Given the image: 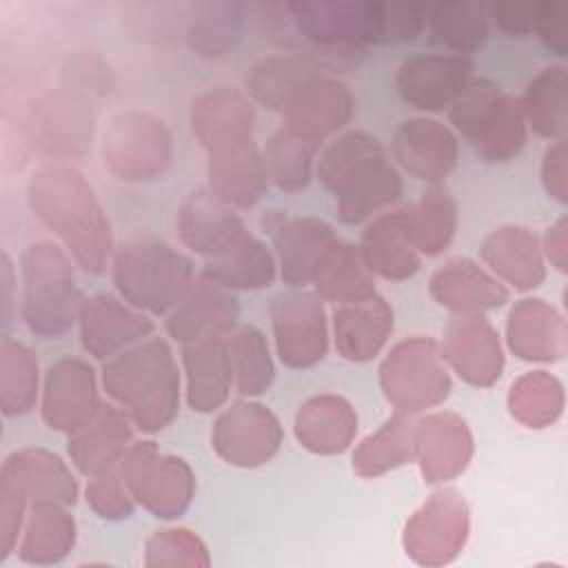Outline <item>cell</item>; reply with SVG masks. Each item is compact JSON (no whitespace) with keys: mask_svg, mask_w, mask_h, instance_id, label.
Masks as SVG:
<instances>
[{"mask_svg":"<svg viewBox=\"0 0 568 568\" xmlns=\"http://www.w3.org/2000/svg\"><path fill=\"white\" fill-rule=\"evenodd\" d=\"M317 175L337 197L344 222L357 224L402 195V175L388 160L379 138L348 131L333 140L317 160Z\"/></svg>","mask_w":568,"mask_h":568,"instance_id":"1","label":"cell"},{"mask_svg":"<svg viewBox=\"0 0 568 568\" xmlns=\"http://www.w3.org/2000/svg\"><path fill=\"white\" fill-rule=\"evenodd\" d=\"M36 215L53 229L89 271L100 273L111 251V229L91 186L73 169H44L31 180L29 189Z\"/></svg>","mask_w":568,"mask_h":568,"instance_id":"2","label":"cell"},{"mask_svg":"<svg viewBox=\"0 0 568 568\" xmlns=\"http://www.w3.org/2000/svg\"><path fill=\"white\" fill-rule=\"evenodd\" d=\"M102 386L144 433L162 430L180 406V371L169 344L153 337L104 364Z\"/></svg>","mask_w":568,"mask_h":568,"instance_id":"3","label":"cell"},{"mask_svg":"<svg viewBox=\"0 0 568 568\" xmlns=\"http://www.w3.org/2000/svg\"><path fill=\"white\" fill-rule=\"evenodd\" d=\"M193 282L191 260L162 240H129L113 260V284L138 311L169 313Z\"/></svg>","mask_w":568,"mask_h":568,"instance_id":"4","label":"cell"},{"mask_svg":"<svg viewBox=\"0 0 568 568\" xmlns=\"http://www.w3.org/2000/svg\"><path fill=\"white\" fill-rule=\"evenodd\" d=\"M455 129L486 162L515 158L526 142L521 102L504 93L488 78H470L448 106Z\"/></svg>","mask_w":568,"mask_h":568,"instance_id":"5","label":"cell"},{"mask_svg":"<svg viewBox=\"0 0 568 568\" xmlns=\"http://www.w3.org/2000/svg\"><path fill=\"white\" fill-rule=\"evenodd\" d=\"M20 271L22 317L29 331L42 337L67 333L78 320L84 302L67 255L51 242H36L24 248Z\"/></svg>","mask_w":568,"mask_h":568,"instance_id":"6","label":"cell"},{"mask_svg":"<svg viewBox=\"0 0 568 568\" xmlns=\"http://www.w3.org/2000/svg\"><path fill=\"white\" fill-rule=\"evenodd\" d=\"M379 382L395 410L413 415L426 410L450 393V377L439 346L428 337L399 342L379 368Z\"/></svg>","mask_w":568,"mask_h":568,"instance_id":"7","label":"cell"},{"mask_svg":"<svg viewBox=\"0 0 568 568\" xmlns=\"http://www.w3.org/2000/svg\"><path fill=\"white\" fill-rule=\"evenodd\" d=\"M122 481L155 517H180L193 499L195 477L182 457L164 455L155 442H133L120 462Z\"/></svg>","mask_w":568,"mask_h":568,"instance_id":"8","label":"cell"},{"mask_svg":"<svg viewBox=\"0 0 568 568\" xmlns=\"http://www.w3.org/2000/svg\"><path fill=\"white\" fill-rule=\"evenodd\" d=\"M104 162L120 180H153L171 162V135L162 120L129 111L111 120Z\"/></svg>","mask_w":568,"mask_h":568,"instance_id":"9","label":"cell"},{"mask_svg":"<svg viewBox=\"0 0 568 568\" xmlns=\"http://www.w3.org/2000/svg\"><path fill=\"white\" fill-rule=\"evenodd\" d=\"M271 324L280 359L291 368H308L324 359L328 326L322 297L291 288L271 300Z\"/></svg>","mask_w":568,"mask_h":568,"instance_id":"10","label":"cell"},{"mask_svg":"<svg viewBox=\"0 0 568 568\" xmlns=\"http://www.w3.org/2000/svg\"><path fill=\"white\" fill-rule=\"evenodd\" d=\"M211 442L229 464L253 468L266 464L280 450L282 426L266 406L235 402L215 419Z\"/></svg>","mask_w":568,"mask_h":568,"instance_id":"11","label":"cell"},{"mask_svg":"<svg viewBox=\"0 0 568 568\" xmlns=\"http://www.w3.org/2000/svg\"><path fill=\"white\" fill-rule=\"evenodd\" d=\"M42 417L53 430L78 433L102 410L93 368L75 357L55 362L44 377Z\"/></svg>","mask_w":568,"mask_h":568,"instance_id":"12","label":"cell"},{"mask_svg":"<svg viewBox=\"0 0 568 568\" xmlns=\"http://www.w3.org/2000/svg\"><path fill=\"white\" fill-rule=\"evenodd\" d=\"M473 78V62L459 53H415L397 69L399 95L422 111H442Z\"/></svg>","mask_w":568,"mask_h":568,"instance_id":"13","label":"cell"},{"mask_svg":"<svg viewBox=\"0 0 568 568\" xmlns=\"http://www.w3.org/2000/svg\"><path fill=\"white\" fill-rule=\"evenodd\" d=\"M237 313L240 306L233 291L202 273V277H197L184 297L169 311L166 331L182 344L226 335L235 328Z\"/></svg>","mask_w":568,"mask_h":568,"instance_id":"14","label":"cell"},{"mask_svg":"<svg viewBox=\"0 0 568 568\" xmlns=\"http://www.w3.org/2000/svg\"><path fill=\"white\" fill-rule=\"evenodd\" d=\"M178 233L182 242L206 257V262L222 257L248 231L242 217L220 200L213 191H193L178 211Z\"/></svg>","mask_w":568,"mask_h":568,"instance_id":"15","label":"cell"},{"mask_svg":"<svg viewBox=\"0 0 568 568\" xmlns=\"http://www.w3.org/2000/svg\"><path fill=\"white\" fill-rule=\"evenodd\" d=\"M282 115L291 133L320 144L351 120L353 95L344 82L315 73L295 91Z\"/></svg>","mask_w":568,"mask_h":568,"instance_id":"16","label":"cell"},{"mask_svg":"<svg viewBox=\"0 0 568 568\" xmlns=\"http://www.w3.org/2000/svg\"><path fill=\"white\" fill-rule=\"evenodd\" d=\"M78 320L82 348L100 359L113 357L118 351L144 339L153 331V322L144 313L109 293L84 300Z\"/></svg>","mask_w":568,"mask_h":568,"instance_id":"17","label":"cell"},{"mask_svg":"<svg viewBox=\"0 0 568 568\" xmlns=\"http://www.w3.org/2000/svg\"><path fill=\"white\" fill-rule=\"evenodd\" d=\"M266 229L273 233L275 240L280 275L293 288L313 282L317 271L339 242L333 229L317 217H280L277 224H266Z\"/></svg>","mask_w":568,"mask_h":568,"instance_id":"18","label":"cell"},{"mask_svg":"<svg viewBox=\"0 0 568 568\" xmlns=\"http://www.w3.org/2000/svg\"><path fill=\"white\" fill-rule=\"evenodd\" d=\"M393 158L410 175L439 182L457 164L459 144L455 133L437 120L410 118L399 124L390 144Z\"/></svg>","mask_w":568,"mask_h":568,"instance_id":"19","label":"cell"},{"mask_svg":"<svg viewBox=\"0 0 568 568\" xmlns=\"http://www.w3.org/2000/svg\"><path fill=\"white\" fill-rule=\"evenodd\" d=\"M473 453V437L464 419L453 413H435L413 428V457L426 481H446L459 475Z\"/></svg>","mask_w":568,"mask_h":568,"instance_id":"20","label":"cell"},{"mask_svg":"<svg viewBox=\"0 0 568 568\" xmlns=\"http://www.w3.org/2000/svg\"><path fill=\"white\" fill-rule=\"evenodd\" d=\"M442 355L459 377L475 386L493 384L504 368L497 333L479 313L457 317L448 326Z\"/></svg>","mask_w":568,"mask_h":568,"instance_id":"21","label":"cell"},{"mask_svg":"<svg viewBox=\"0 0 568 568\" xmlns=\"http://www.w3.org/2000/svg\"><path fill=\"white\" fill-rule=\"evenodd\" d=\"M211 191L226 204L253 206L268 186L264 158L253 138L209 151Z\"/></svg>","mask_w":568,"mask_h":568,"instance_id":"22","label":"cell"},{"mask_svg":"<svg viewBox=\"0 0 568 568\" xmlns=\"http://www.w3.org/2000/svg\"><path fill=\"white\" fill-rule=\"evenodd\" d=\"M182 364L186 373V402L193 410L220 408L233 386V368L226 335L202 337L184 344Z\"/></svg>","mask_w":568,"mask_h":568,"instance_id":"23","label":"cell"},{"mask_svg":"<svg viewBox=\"0 0 568 568\" xmlns=\"http://www.w3.org/2000/svg\"><path fill=\"white\" fill-rule=\"evenodd\" d=\"M129 422L118 406H102L98 417L69 439V455L75 468L87 477H100L120 466L133 444Z\"/></svg>","mask_w":568,"mask_h":568,"instance_id":"24","label":"cell"},{"mask_svg":"<svg viewBox=\"0 0 568 568\" xmlns=\"http://www.w3.org/2000/svg\"><path fill=\"white\" fill-rule=\"evenodd\" d=\"M193 133L206 151L253 138V104L240 91L215 87L193 100L191 106Z\"/></svg>","mask_w":568,"mask_h":568,"instance_id":"25","label":"cell"},{"mask_svg":"<svg viewBox=\"0 0 568 568\" xmlns=\"http://www.w3.org/2000/svg\"><path fill=\"white\" fill-rule=\"evenodd\" d=\"M430 293L442 306L464 315H477L497 308L508 300L506 286L466 257L446 262L430 277Z\"/></svg>","mask_w":568,"mask_h":568,"instance_id":"26","label":"cell"},{"mask_svg":"<svg viewBox=\"0 0 568 568\" xmlns=\"http://www.w3.org/2000/svg\"><path fill=\"white\" fill-rule=\"evenodd\" d=\"M393 331V311L384 297L339 304L333 315L335 346L351 362L373 359Z\"/></svg>","mask_w":568,"mask_h":568,"instance_id":"27","label":"cell"},{"mask_svg":"<svg viewBox=\"0 0 568 568\" xmlns=\"http://www.w3.org/2000/svg\"><path fill=\"white\" fill-rule=\"evenodd\" d=\"M508 344L521 359H559L566 353L564 320L544 300H521L508 315Z\"/></svg>","mask_w":568,"mask_h":568,"instance_id":"28","label":"cell"},{"mask_svg":"<svg viewBox=\"0 0 568 568\" xmlns=\"http://www.w3.org/2000/svg\"><path fill=\"white\" fill-rule=\"evenodd\" d=\"M355 430L357 417L351 404L337 395H315L306 399L295 415V435L300 444L320 455H333L348 448Z\"/></svg>","mask_w":568,"mask_h":568,"instance_id":"29","label":"cell"},{"mask_svg":"<svg viewBox=\"0 0 568 568\" xmlns=\"http://www.w3.org/2000/svg\"><path fill=\"white\" fill-rule=\"evenodd\" d=\"M481 257L501 280L519 291L539 286L546 275L539 242L528 229H497L484 240Z\"/></svg>","mask_w":568,"mask_h":568,"instance_id":"30","label":"cell"},{"mask_svg":"<svg viewBox=\"0 0 568 568\" xmlns=\"http://www.w3.org/2000/svg\"><path fill=\"white\" fill-rule=\"evenodd\" d=\"M357 248L371 273L386 280H404L419 268V253L404 231L399 211L379 215L364 231Z\"/></svg>","mask_w":568,"mask_h":568,"instance_id":"31","label":"cell"},{"mask_svg":"<svg viewBox=\"0 0 568 568\" xmlns=\"http://www.w3.org/2000/svg\"><path fill=\"white\" fill-rule=\"evenodd\" d=\"M399 217L410 244L426 255L442 253L457 226L455 202L444 189H430L419 202L399 209Z\"/></svg>","mask_w":568,"mask_h":568,"instance_id":"32","label":"cell"},{"mask_svg":"<svg viewBox=\"0 0 568 568\" xmlns=\"http://www.w3.org/2000/svg\"><path fill=\"white\" fill-rule=\"evenodd\" d=\"M488 20V4L477 0H453L426 7V24L435 40L459 55L486 42Z\"/></svg>","mask_w":568,"mask_h":568,"instance_id":"33","label":"cell"},{"mask_svg":"<svg viewBox=\"0 0 568 568\" xmlns=\"http://www.w3.org/2000/svg\"><path fill=\"white\" fill-rule=\"evenodd\" d=\"M313 284L320 297L333 300L337 304L364 302L377 295L373 273L366 266L359 248L342 242H337V246L331 251Z\"/></svg>","mask_w":568,"mask_h":568,"instance_id":"34","label":"cell"},{"mask_svg":"<svg viewBox=\"0 0 568 568\" xmlns=\"http://www.w3.org/2000/svg\"><path fill=\"white\" fill-rule=\"evenodd\" d=\"M204 275L226 288H264L275 280V257L264 242L246 235L222 257L206 262Z\"/></svg>","mask_w":568,"mask_h":568,"instance_id":"35","label":"cell"},{"mask_svg":"<svg viewBox=\"0 0 568 568\" xmlns=\"http://www.w3.org/2000/svg\"><path fill=\"white\" fill-rule=\"evenodd\" d=\"M317 69L306 62L304 58L295 55H271L260 60L248 78H246V89L257 100L271 111H284L288 100L295 95V91L311 78L315 75Z\"/></svg>","mask_w":568,"mask_h":568,"instance_id":"36","label":"cell"},{"mask_svg":"<svg viewBox=\"0 0 568 568\" xmlns=\"http://www.w3.org/2000/svg\"><path fill=\"white\" fill-rule=\"evenodd\" d=\"M226 348L231 357L235 390L244 397L262 395L275 375L264 335L255 326H235L226 333Z\"/></svg>","mask_w":568,"mask_h":568,"instance_id":"37","label":"cell"},{"mask_svg":"<svg viewBox=\"0 0 568 568\" xmlns=\"http://www.w3.org/2000/svg\"><path fill=\"white\" fill-rule=\"evenodd\" d=\"M526 122L544 138L564 140L566 133V67L541 69L519 100Z\"/></svg>","mask_w":568,"mask_h":568,"instance_id":"38","label":"cell"},{"mask_svg":"<svg viewBox=\"0 0 568 568\" xmlns=\"http://www.w3.org/2000/svg\"><path fill=\"white\" fill-rule=\"evenodd\" d=\"M413 428L410 415L395 410L384 426L362 442L353 455V468L359 475H379L388 468L406 464L413 459Z\"/></svg>","mask_w":568,"mask_h":568,"instance_id":"39","label":"cell"},{"mask_svg":"<svg viewBox=\"0 0 568 568\" xmlns=\"http://www.w3.org/2000/svg\"><path fill=\"white\" fill-rule=\"evenodd\" d=\"M189 42L204 55H222L242 33L244 4L240 2H200L191 4Z\"/></svg>","mask_w":568,"mask_h":568,"instance_id":"40","label":"cell"},{"mask_svg":"<svg viewBox=\"0 0 568 568\" xmlns=\"http://www.w3.org/2000/svg\"><path fill=\"white\" fill-rule=\"evenodd\" d=\"M508 406L519 422L530 428H541L561 415L564 388L546 371H535L513 384Z\"/></svg>","mask_w":568,"mask_h":568,"instance_id":"41","label":"cell"},{"mask_svg":"<svg viewBox=\"0 0 568 568\" xmlns=\"http://www.w3.org/2000/svg\"><path fill=\"white\" fill-rule=\"evenodd\" d=\"M27 488L33 501H58V504H73L78 497V484L64 462L44 448H27L13 453Z\"/></svg>","mask_w":568,"mask_h":568,"instance_id":"42","label":"cell"},{"mask_svg":"<svg viewBox=\"0 0 568 568\" xmlns=\"http://www.w3.org/2000/svg\"><path fill=\"white\" fill-rule=\"evenodd\" d=\"M317 144L308 142L286 126L280 129L264 149V166L268 180H273L282 191H300L311 182L313 153Z\"/></svg>","mask_w":568,"mask_h":568,"instance_id":"43","label":"cell"},{"mask_svg":"<svg viewBox=\"0 0 568 568\" xmlns=\"http://www.w3.org/2000/svg\"><path fill=\"white\" fill-rule=\"evenodd\" d=\"M38 397V362L33 353L4 335L2 339V413L22 415Z\"/></svg>","mask_w":568,"mask_h":568,"instance_id":"44","label":"cell"},{"mask_svg":"<svg viewBox=\"0 0 568 568\" xmlns=\"http://www.w3.org/2000/svg\"><path fill=\"white\" fill-rule=\"evenodd\" d=\"M58 501H33L22 550H67L73 544V519Z\"/></svg>","mask_w":568,"mask_h":568,"instance_id":"45","label":"cell"},{"mask_svg":"<svg viewBox=\"0 0 568 568\" xmlns=\"http://www.w3.org/2000/svg\"><path fill=\"white\" fill-rule=\"evenodd\" d=\"M133 495L129 493L126 484L115 475L106 473L100 477H91L87 486V501L93 506L95 513L102 517H129L133 513Z\"/></svg>","mask_w":568,"mask_h":568,"instance_id":"46","label":"cell"},{"mask_svg":"<svg viewBox=\"0 0 568 568\" xmlns=\"http://www.w3.org/2000/svg\"><path fill=\"white\" fill-rule=\"evenodd\" d=\"M541 44L564 58L568 51V4L566 2H537L535 31Z\"/></svg>","mask_w":568,"mask_h":568,"instance_id":"47","label":"cell"},{"mask_svg":"<svg viewBox=\"0 0 568 568\" xmlns=\"http://www.w3.org/2000/svg\"><path fill=\"white\" fill-rule=\"evenodd\" d=\"M488 16L495 20L497 29L510 38H524L535 31L537 2H515L499 0L488 4Z\"/></svg>","mask_w":568,"mask_h":568,"instance_id":"48","label":"cell"},{"mask_svg":"<svg viewBox=\"0 0 568 568\" xmlns=\"http://www.w3.org/2000/svg\"><path fill=\"white\" fill-rule=\"evenodd\" d=\"M566 153H564V140H555V144L544 155L541 166V180L546 191L557 197L559 202H566Z\"/></svg>","mask_w":568,"mask_h":568,"instance_id":"49","label":"cell"},{"mask_svg":"<svg viewBox=\"0 0 568 568\" xmlns=\"http://www.w3.org/2000/svg\"><path fill=\"white\" fill-rule=\"evenodd\" d=\"M548 240H546V251H548V257L557 264L559 271H566V248H564V217L557 222L555 229H548Z\"/></svg>","mask_w":568,"mask_h":568,"instance_id":"50","label":"cell"}]
</instances>
